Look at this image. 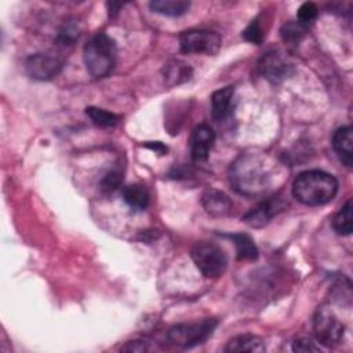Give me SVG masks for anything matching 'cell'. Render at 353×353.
<instances>
[{
  "mask_svg": "<svg viewBox=\"0 0 353 353\" xmlns=\"http://www.w3.org/2000/svg\"><path fill=\"white\" fill-rule=\"evenodd\" d=\"M225 352H250V353H259L265 352V343L262 338L254 334H241L228 341L225 346Z\"/></svg>",
  "mask_w": 353,
  "mask_h": 353,
  "instance_id": "cell-15",
  "label": "cell"
},
{
  "mask_svg": "<svg viewBox=\"0 0 353 353\" xmlns=\"http://www.w3.org/2000/svg\"><path fill=\"white\" fill-rule=\"evenodd\" d=\"M245 41L248 43H252V44H256L259 46L262 41H263V30H262V26L259 23V19L255 18L252 19L248 26L243 30V34Z\"/></svg>",
  "mask_w": 353,
  "mask_h": 353,
  "instance_id": "cell-26",
  "label": "cell"
},
{
  "mask_svg": "<svg viewBox=\"0 0 353 353\" xmlns=\"http://www.w3.org/2000/svg\"><path fill=\"white\" fill-rule=\"evenodd\" d=\"M276 164L262 153L245 152L236 157L229 168V181L233 189L243 196L263 194L273 181Z\"/></svg>",
  "mask_w": 353,
  "mask_h": 353,
  "instance_id": "cell-1",
  "label": "cell"
},
{
  "mask_svg": "<svg viewBox=\"0 0 353 353\" xmlns=\"http://www.w3.org/2000/svg\"><path fill=\"white\" fill-rule=\"evenodd\" d=\"M287 203L284 197L280 194L270 196L268 199H263L261 203L254 205L244 216L243 222L251 228H263L268 225L279 212H281L285 208Z\"/></svg>",
  "mask_w": 353,
  "mask_h": 353,
  "instance_id": "cell-10",
  "label": "cell"
},
{
  "mask_svg": "<svg viewBox=\"0 0 353 353\" xmlns=\"http://www.w3.org/2000/svg\"><path fill=\"white\" fill-rule=\"evenodd\" d=\"M121 350L124 352H148L152 350V347L149 346V342H145L142 339H134V341H128Z\"/></svg>",
  "mask_w": 353,
  "mask_h": 353,
  "instance_id": "cell-27",
  "label": "cell"
},
{
  "mask_svg": "<svg viewBox=\"0 0 353 353\" xmlns=\"http://www.w3.org/2000/svg\"><path fill=\"white\" fill-rule=\"evenodd\" d=\"M292 350L294 352H316L317 347L310 339L306 338H299L292 342Z\"/></svg>",
  "mask_w": 353,
  "mask_h": 353,
  "instance_id": "cell-28",
  "label": "cell"
},
{
  "mask_svg": "<svg viewBox=\"0 0 353 353\" xmlns=\"http://www.w3.org/2000/svg\"><path fill=\"white\" fill-rule=\"evenodd\" d=\"M336 192V178L320 170L303 171L292 182V196L299 203L310 207L327 204L334 199Z\"/></svg>",
  "mask_w": 353,
  "mask_h": 353,
  "instance_id": "cell-2",
  "label": "cell"
},
{
  "mask_svg": "<svg viewBox=\"0 0 353 353\" xmlns=\"http://www.w3.org/2000/svg\"><path fill=\"white\" fill-rule=\"evenodd\" d=\"M85 114L91 119V121L98 125V127H103V128H108V127H114L120 117L109 110H105V109H101V108H95V106H88L85 109Z\"/></svg>",
  "mask_w": 353,
  "mask_h": 353,
  "instance_id": "cell-22",
  "label": "cell"
},
{
  "mask_svg": "<svg viewBox=\"0 0 353 353\" xmlns=\"http://www.w3.org/2000/svg\"><path fill=\"white\" fill-rule=\"evenodd\" d=\"M317 14H319L317 6L312 1H306L296 11V22H299L302 26L307 29L309 25H312L316 21Z\"/></svg>",
  "mask_w": 353,
  "mask_h": 353,
  "instance_id": "cell-25",
  "label": "cell"
},
{
  "mask_svg": "<svg viewBox=\"0 0 353 353\" xmlns=\"http://www.w3.org/2000/svg\"><path fill=\"white\" fill-rule=\"evenodd\" d=\"M83 58L88 73L95 79H102L108 76L116 65V41L103 32L97 33L85 43Z\"/></svg>",
  "mask_w": 353,
  "mask_h": 353,
  "instance_id": "cell-3",
  "label": "cell"
},
{
  "mask_svg": "<svg viewBox=\"0 0 353 353\" xmlns=\"http://www.w3.org/2000/svg\"><path fill=\"white\" fill-rule=\"evenodd\" d=\"M145 146L148 149L156 152L157 154H165L168 152V148L163 142H159V141H156V142H146Z\"/></svg>",
  "mask_w": 353,
  "mask_h": 353,
  "instance_id": "cell-29",
  "label": "cell"
},
{
  "mask_svg": "<svg viewBox=\"0 0 353 353\" xmlns=\"http://www.w3.org/2000/svg\"><path fill=\"white\" fill-rule=\"evenodd\" d=\"M215 142V132L208 124H199L190 137V156L193 161L201 163L208 159Z\"/></svg>",
  "mask_w": 353,
  "mask_h": 353,
  "instance_id": "cell-11",
  "label": "cell"
},
{
  "mask_svg": "<svg viewBox=\"0 0 353 353\" xmlns=\"http://www.w3.org/2000/svg\"><path fill=\"white\" fill-rule=\"evenodd\" d=\"M313 332L316 339L324 346L338 345L345 334V325L327 306H320L313 317Z\"/></svg>",
  "mask_w": 353,
  "mask_h": 353,
  "instance_id": "cell-7",
  "label": "cell"
},
{
  "mask_svg": "<svg viewBox=\"0 0 353 353\" xmlns=\"http://www.w3.org/2000/svg\"><path fill=\"white\" fill-rule=\"evenodd\" d=\"M123 183V172L119 168L108 171L99 182V189L103 193H112L117 190Z\"/></svg>",
  "mask_w": 353,
  "mask_h": 353,
  "instance_id": "cell-24",
  "label": "cell"
},
{
  "mask_svg": "<svg viewBox=\"0 0 353 353\" xmlns=\"http://www.w3.org/2000/svg\"><path fill=\"white\" fill-rule=\"evenodd\" d=\"M106 6H108V10H109V15H110V17H114V15L123 8L124 4H123V3H112V1H110V3H108Z\"/></svg>",
  "mask_w": 353,
  "mask_h": 353,
  "instance_id": "cell-30",
  "label": "cell"
},
{
  "mask_svg": "<svg viewBox=\"0 0 353 353\" xmlns=\"http://www.w3.org/2000/svg\"><path fill=\"white\" fill-rule=\"evenodd\" d=\"M65 65V59L54 52H36L26 58L25 70L26 73L40 81H47L57 77Z\"/></svg>",
  "mask_w": 353,
  "mask_h": 353,
  "instance_id": "cell-8",
  "label": "cell"
},
{
  "mask_svg": "<svg viewBox=\"0 0 353 353\" xmlns=\"http://www.w3.org/2000/svg\"><path fill=\"white\" fill-rule=\"evenodd\" d=\"M193 74L190 65L183 61L172 59L164 65L163 76L168 85H178L188 81Z\"/></svg>",
  "mask_w": 353,
  "mask_h": 353,
  "instance_id": "cell-16",
  "label": "cell"
},
{
  "mask_svg": "<svg viewBox=\"0 0 353 353\" xmlns=\"http://www.w3.org/2000/svg\"><path fill=\"white\" fill-rule=\"evenodd\" d=\"M352 127L350 125H343L338 128L334 135H332V148L335 153L338 154L339 160L350 168L353 165V138H352Z\"/></svg>",
  "mask_w": 353,
  "mask_h": 353,
  "instance_id": "cell-14",
  "label": "cell"
},
{
  "mask_svg": "<svg viewBox=\"0 0 353 353\" xmlns=\"http://www.w3.org/2000/svg\"><path fill=\"white\" fill-rule=\"evenodd\" d=\"M178 41L183 54L215 55L222 44V39L216 32L204 29L185 30L179 34Z\"/></svg>",
  "mask_w": 353,
  "mask_h": 353,
  "instance_id": "cell-6",
  "label": "cell"
},
{
  "mask_svg": "<svg viewBox=\"0 0 353 353\" xmlns=\"http://www.w3.org/2000/svg\"><path fill=\"white\" fill-rule=\"evenodd\" d=\"M259 73L273 84H280L294 73V65L280 51L272 50L262 55L258 62Z\"/></svg>",
  "mask_w": 353,
  "mask_h": 353,
  "instance_id": "cell-9",
  "label": "cell"
},
{
  "mask_svg": "<svg viewBox=\"0 0 353 353\" xmlns=\"http://www.w3.org/2000/svg\"><path fill=\"white\" fill-rule=\"evenodd\" d=\"M201 204L212 216H226L233 208L230 197L216 189H207L201 196Z\"/></svg>",
  "mask_w": 353,
  "mask_h": 353,
  "instance_id": "cell-12",
  "label": "cell"
},
{
  "mask_svg": "<svg viewBox=\"0 0 353 353\" xmlns=\"http://www.w3.org/2000/svg\"><path fill=\"white\" fill-rule=\"evenodd\" d=\"M218 325L216 319H203L196 323H183L171 327L167 332L168 341L182 349L194 347L207 341Z\"/></svg>",
  "mask_w": 353,
  "mask_h": 353,
  "instance_id": "cell-4",
  "label": "cell"
},
{
  "mask_svg": "<svg viewBox=\"0 0 353 353\" xmlns=\"http://www.w3.org/2000/svg\"><path fill=\"white\" fill-rule=\"evenodd\" d=\"M234 87L228 85L219 88L211 95V114L215 121H225L232 114Z\"/></svg>",
  "mask_w": 353,
  "mask_h": 353,
  "instance_id": "cell-13",
  "label": "cell"
},
{
  "mask_svg": "<svg viewBox=\"0 0 353 353\" xmlns=\"http://www.w3.org/2000/svg\"><path fill=\"white\" fill-rule=\"evenodd\" d=\"M149 7L152 11L161 15L181 17L188 12V10L190 8V3L183 0H154L149 3Z\"/></svg>",
  "mask_w": 353,
  "mask_h": 353,
  "instance_id": "cell-19",
  "label": "cell"
},
{
  "mask_svg": "<svg viewBox=\"0 0 353 353\" xmlns=\"http://www.w3.org/2000/svg\"><path fill=\"white\" fill-rule=\"evenodd\" d=\"M305 33H306V28L296 21H288L280 29V36L283 41L290 46H298L305 37Z\"/></svg>",
  "mask_w": 353,
  "mask_h": 353,
  "instance_id": "cell-21",
  "label": "cell"
},
{
  "mask_svg": "<svg viewBox=\"0 0 353 353\" xmlns=\"http://www.w3.org/2000/svg\"><path fill=\"white\" fill-rule=\"evenodd\" d=\"M228 237L233 241L239 261H255L258 258V248L254 240L245 233H232Z\"/></svg>",
  "mask_w": 353,
  "mask_h": 353,
  "instance_id": "cell-18",
  "label": "cell"
},
{
  "mask_svg": "<svg viewBox=\"0 0 353 353\" xmlns=\"http://www.w3.org/2000/svg\"><path fill=\"white\" fill-rule=\"evenodd\" d=\"M123 199L130 208L135 211H142L148 207L150 194L146 186H143L142 183H132L123 189Z\"/></svg>",
  "mask_w": 353,
  "mask_h": 353,
  "instance_id": "cell-17",
  "label": "cell"
},
{
  "mask_svg": "<svg viewBox=\"0 0 353 353\" xmlns=\"http://www.w3.org/2000/svg\"><path fill=\"white\" fill-rule=\"evenodd\" d=\"M79 34H80V29H79L77 21L68 19L58 32L57 43H59L61 46H72L79 39Z\"/></svg>",
  "mask_w": 353,
  "mask_h": 353,
  "instance_id": "cell-23",
  "label": "cell"
},
{
  "mask_svg": "<svg viewBox=\"0 0 353 353\" xmlns=\"http://www.w3.org/2000/svg\"><path fill=\"white\" fill-rule=\"evenodd\" d=\"M196 268L204 277L215 279L225 273L228 266V256L225 251L214 243H196L190 251Z\"/></svg>",
  "mask_w": 353,
  "mask_h": 353,
  "instance_id": "cell-5",
  "label": "cell"
},
{
  "mask_svg": "<svg viewBox=\"0 0 353 353\" xmlns=\"http://www.w3.org/2000/svg\"><path fill=\"white\" fill-rule=\"evenodd\" d=\"M332 229L336 234L341 236H349L353 229V221H352V200H347L342 208L334 215L332 218Z\"/></svg>",
  "mask_w": 353,
  "mask_h": 353,
  "instance_id": "cell-20",
  "label": "cell"
}]
</instances>
